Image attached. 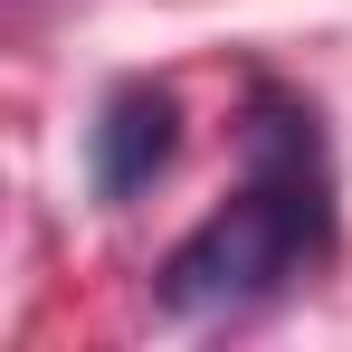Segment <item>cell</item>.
I'll return each mask as SVG.
<instances>
[{"label": "cell", "instance_id": "1", "mask_svg": "<svg viewBox=\"0 0 352 352\" xmlns=\"http://www.w3.org/2000/svg\"><path fill=\"white\" fill-rule=\"evenodd\" d=\"M248 181L153 267V305L200 324V314H248L267 295H286L305 267L333 257V162H324V124L305 96L276 76L248 86Z\"/></svg>", "mask_w": 352, "mask_h": 352}, {"label": "cell", "instance_id": "2", "mask_svg": "<svg viewBox=\"0 0 352 352\" xmlns=\"http://www.w3.org/2000/svg\"><path fill=\"white\" fill-rule=\"evenodd\" d=\"M172 153H181V96L153 86V76H124L86 124V190L105 210H124V200H143L172 172Z\"/></svg>", "mask_w": 352, "mask_h": 352}]
</instances>
